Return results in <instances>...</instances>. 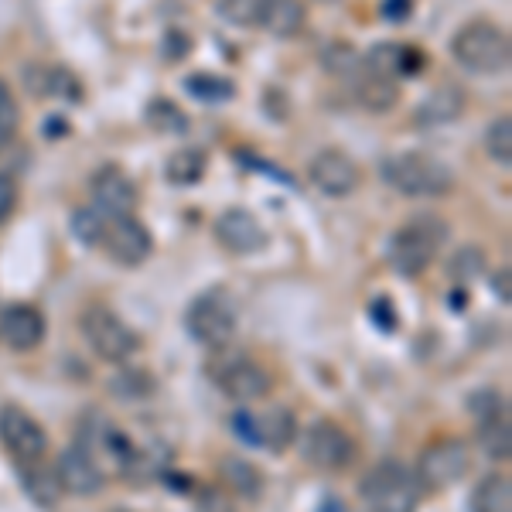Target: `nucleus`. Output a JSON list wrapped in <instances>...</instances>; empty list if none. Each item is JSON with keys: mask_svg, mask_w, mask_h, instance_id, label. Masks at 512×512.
<instances>
[{"mask_svg": "<svg viewBox=\"0 0 512 512\" xmlns=\"http://www.w3.org/2000/svg\"><path fill=\"white\" fill-rule=\"evenodd\" d=\"M321 512H345V506L338 499H325V506H321Z\"/></svg>", "mask_w": 512, "mask_h": 512, "instance_id": "nucleus-44", "label": "nucleus"}, {"mask_svg": "<svg viewBox=\"0 0 512 512\" xmlns=\"http://www.w3.org/2000/svg\"><path fill=\"white\" fill-rule=\"evenodd\" d=\"M475 437H478V448H482L485 458H492V461H509V454H512L509 410H506V414H495V417L475 420Z\"/></svg>", "mask_w": 512, "mask_h": 512, "instance_id": "nucleus-25", "label": "nucleus"}, {"mask_svg": "<svg viewBox=\"0 0 512 512\" xmlns=\"http://www.w3.org/2000/svg\"><path fill=\"white\" fill-rule=\"evenodd\" d=\"M219 475H222V482H226V489L239 495V499H260L263 495V472L253 461L229 454V458L219 461Z\"/></svg>", "mask_w": 512, "mask_h": 512, "instance_id": "nucleus-22", "label": "nucleus"}, {"mask_svg": "<svg viewBox=\"0 0 512 512\" xmlns=\"http://www.w3.org/2000/svg\"><path fill=\"white\" fill-rule=\"evenodd\" d=\"M18 130H21V106H18V99H14L11 86L0 79V154L18 137Z\"/></svg>", "mask_w": 512, "mask_h": 512, "instance_id": "nucleus-36", "label": "nucleus"}, {"mask_svg": "<svg viewBox=\"0 0 512 512\" xmlns=\"http://www.w3.org/2000/svg\"><path fill=\"white\" fill-rule=\"evenodd\" d=\"M506 396H502L499 390H475L472 396H468V414H472L475 420H485V417H495V414H506Z\"/></svg>", "mask_w": 512, "mask_h": 512, "instance_id": "nucleus-37", "label": "nucleus"}, {"mask_svg": "<svg viewBox=\"0 0 512 512\" xmlns=\"http://www.w3.org/2000/svg\"><path fill=\"white\" fill-rule=\"evenodd\" d=\"M18 209V185L11 175H0V222H7Z\"/></svg>", "mask_w": 512, "mask_h": 512, "instance_id": "nucleus-41", "label": "nucleus"}, {"mask_svg": "<svg viewBox=\"0 0 512 512\" xmlns=\"http://www.w3.org/2000/svg\"><path fill=\"white\" fill-rule=\"evenodd\" d=\"M18 465V478H21V489L28 495L35 506L41 509H55L62 502V485L59 475L48 472L41 461H14Z\"/></svg>", "mask_w": 512, "mask_h": 512, "instance_id": "nucleus-20", "label": "nucleus"}, {"mask_svg": "<svg viewBox=\"0 0 512 512\" xmlns=\"http://www.w3.org/2000/svg\"><path fill=\"white\" fill-rule=\"evenodd\" d=\"M103 246L110 250V256L120 267H140L154 250V236L137 216H123V219H110Z\"/></svg>", "mask_w": 512, "mask_h": 512, "instance_id": "nucleus-13", "label": "nucleus"}, {"mask_svg": "<svg viewBox=\"0 0 512 512\" xmlns=\"http://www.w3.org/2000/svg\"><path fill=\"white\" fill-rule=\"evenodd\" d=\"M472 512H512L509 475H485L472 492Z\"/></svg>", "mask_w": 512, "mask_h": 512, "instance_id": "nucleus-28", "label": "nucleus"}, {"mask_svg": "<svg viewBox=\"0 0 512 512\" xmlns=\"http://www.w3.org/2000/svg\"><path fill=\"white\" fill-rule=\"evenodd\" d=\"M106 226H110V219L96 209H79L76 216H72V236H76L82 246H103Z\"/></svg>", "mask_w": 512, "mask_h": 512, "instance_id": "nucleus-35", "label": "nucleus"}, {"mask_svg": "<svg viewBox=\"0 0 512 512\" xmlns=\"http://www.w3.org/2000/svg\"><path fill=\"white\" fill-rule=\"evenodd\" d=\"M352 93H355V103H359L362 110H369V113L393 110L396 99H400V89H396L393 79L373 76V72H366V69L352 79Z\"/></svg>", "mask_w": 512, "mask_h": 512, "instance_id": "nucleus-21", "label": "nucleus"}, {"mask_svg": "<svg viewBox=\"0 0 512 512\" xmlns=\"http://www.w3.org/2000/svg\"><path fill=\"white\" fill-rule=\"evenodd\" d=\"M492 294L499 297L502 304H509V301H512V294H509V267H502L499 274L492 277Z\"/></svg>", "mask_w": 512, "mask_h": 512, "instance_id": "nucleus-43", "label": "nucleus"}, {"mask_svg": "<svg viewBox=\"0 0 512 512\" xmlns=\"http://www.w3.org/2000/svg\"><path fill=\"white\" fill-rule=\"evenodd\" d=\"M45 335H48V321L35 304H7L0 311V338L7 342V349L31 352L45 342Z\"/></svg>", "mask_w": 512, "mask_h": 512, "instance_id": "nucleus-15", "label": "nucleus"}, {"mask_svg": "<svg viewBox=\"0 0 512 512\" xmlns=\"http://www.w3.org/2000/svg\"><path fill=\"white\" fill-rule=\"evenodd\" d=\"M383 181L410 198H437L448 195L454 185V175L444 161L424 151H403L383 161Z\"/></svg>", "mask_w": 512, "mask_h": 512, "instance_id": "nucleus-4", "label": "nucleus"}, {"mask_svg": "<svg viewBox=\"0 0 512 512\" xmlns=\"http://www.w3.org/2000/svg\"><path fill=\"white\" fill-rule=\"evenodd\" d=\"M451 55L458 65H465L475 76H495L509 65V35L495 21H468L454 31Z\"/></svg>", "mask_w": 512, "mask_h": 512, "instance_id": "nucleus-2", "label": "nucleus"}, {"mask_svg": "<svg viewBox=\"0 0 512 512\" xmlns=\"http://www.w3.org/2000/svg\"><path fill=\"white\" fill-rule=\"evenodd\" d=\"M297 441V417L287 407H270L267 414H253V448L284 454Z\"/></svg>", "mask_w": 512, "mask_h": 512, "instance_id": "nucleus-18", "label": "nucleus"}, {"mask_svg": "<svg viewBox=\"0 0 512 512\" xmlns=\"http://www.w3.org/2000/svg\"><path fill=\"white\" fill-rule=\"evenodd\" d=\"M144 120L154 134H164V137H181L188 130L185 110H181L178 103H171V99H151V103H147Z\"/></svg>", "mask_w": 512, "mask_h": 512, "instance_id": "nucleus-29", "label": "nucleus"}, {"mask_svg": "<svg viewBox=\"0 0 512 512\" xmlns=\"http://www.w3.org/2000/svg\"><path fill=\"white\" fill-rule=\"evenodd\" d=\"M161 55H164V59H168V62H181V59H188V55H192V38H188V31H181V28L164 31Z\"/></svg>", "mask_w": 512, "mask_h": 512, "instance_id": "nucleus-39", "label": "nucleus"}, {"mask_svg": "<svg viewBox=\"0 0 512 512\" xmlns=\"http://www.w3.org/2000/svg\"><path fill=\"white\" fill-rule=\"evenodd\" d=\"M209 376L216 379L219 390L236 403H256L274 390L270 369L260 366V362L246 352H226V355H219V359H212Z\"/></svg>", "mask_w": 512, "mask_h": 512, "instance_id": "nucleus-7", "label": "nucleus"}, {"mask_svg": "<svg viewBox=\"0 0 512 512\" xmlns=\"http://www.w3.org/2000/svg\"><path fill=\"white\" fill-rule=\"evenodd\" d=\"M110 393L123 403H137V400H151L158 393V379H154L147 369L137 366H123L120 373L110 376Z\"/></svg>", "mask_w": 512, "mask_h": 512, "instance_id": "nucleus-27", "label": "nucleus"}, {"mask_svg": "<svg viewBox=\"0 0 512 512\" xmlns=\"http://www.w3.org/2000/svg\"><path fill=\"white\" fill-rule=\"evenodd\" d=\"M424 52L414 45H403V41H383V45H373L366 52V72L373 76H383V79H414L424 72Z\"/></svg>", "mask_w": 512, "mask_h": 512, "instance_id": "nucleus-16", "label": "nucleus"}, {"mask_svg": "<svg viewBox=\"0 0 512 512\" xmlns=\"http://www.w3.org/2000/svg\"><path fill=\"white\" fill-rule=\"evenodd\" d=\"M448 239V226L437 216H417L403 222L390 239V267L400 277H420L437 260V250Z\"/></svg>", "mask_w": 512, "mask_h": 512, "instance_id": "nucleus-3", "label": "nucleus"}, {"mask_svg": "<svg viewBox=\"0 0 512 512\" xmlns=\"http://www.w3.org/2000/svg\"><path fill=\"white\" fill-rule=\"evenodd\" d=\"M270 0H219V14L236 28H260Z\"/></svg>", "mask_w": 512, "mask_h": 512, "instance_id": "nucleus-33", "label": "nucleus"}, {"mask_svg": "<svg viewBox=\"0 0 512 512\" xmlns=\"http://www.w3.org/2000/svg\"><path fill=\"white\" fill-rule=\"evenodd\" d=\"M55 475H59L62 492L82 495V499H86V495H99L106 485V475H103V468H99L96 454H89L86 448H79V444L62 451V458L55 461Z\"/></svg>", "mask_w": 512, "mask_h": 512, "instance_id": "nucleus-14", "label": "nucleus"}, {"mask_svg": "<svg viewBox=\"0 0 512 512\" xmlns=\"http://www.w3.org/2000/svg\"><path fill=\"white\" fill-rule=\"evenodd\" d=\"M485 151L495 164L509 168L512 164V117H499L492 120V127L485 130Z\"/></svg>", "mask_w": 512, "mask_h": 512, "instance_id": "nucleus-34", "label": "nucleus"}, {"mask_svg": "<svg viewBox=\"0 0 512 512\" xmlns=\"http://www.w3.org/2000/svg\"><path fill=\"white\" fill-rule=\"evenodd\" d=\"M468 468H472V448L461 437H441V441H431L420 451L414 475L427 489L444 492L451 485H458L468 475Z\"/></svg>", "mask_w": 512, "mask_h": 512, "instance_id": "nucleus-8", "label": "nucleus"}, {"mask_svg": "<svg viewBox=\"0 0 512 512\" xmlns=\"http://www.w3.org/2000/svg\"><path fill=\"white\" fill-rule=\"evenodd\" d=\"M304 21H308V11H304L301 0H270L260 28H267L274 38H294L301 35Z\"/></svg>", "mask_w": 512, "mask_h": 512, "instance_id": "nucleus-26", "label": "nucleus"}, {"mask_svg": "<svg viewBox=\"0 0 512 512\" xmlns=\"http://www.w3.org/2000/svg\"><path fill=\"white\" fill-rule=\"evenodd\" d=\"M79 328H82V338H86L89 349H93L103 362H113V366L127 362L130 355L140 349V335L117 315V311L103 308V304L82 311Z\"/></svg>", "mask_w": 512, "mask_h": 512, "instance_id": "nucleus-5", "label": "nucleus"}, {"mask_svg": "<svg viewBox=\"0 0 512 512\" xmlns=\"http://www.w3.org/2000/svg\"><path fill=\"white\" fill-rule=\"evenodd\" d=\"M185 328L198 345H205V349H226L236 335L233 297H229L226 291H219V287L198 294L192 301V308H188V315H185Z\"/></svg>", "mask_w": 512, "mask_h": 512, "instance_id": "nucleus-6", "label": "nucleus"}, {"mask_svg": "<svg viewBox=\"0 0 512 512\" xmlns=\"http://www.w3.org/2000/svg\"><path fill=\"white\" fill-rule=\"evenodd\" d=\"M318 4H335V0H318Z\"/></svg>", "mask_w": 512, "mask_h": 512, "instance_id": "nucleus-45", "label": "nucleus"}, {"mask_svg": "<svg viewBox=\"0 0 512 512\" xmlns=\"http://www.w3.org/2000/svg\"><path fill=\"white\" fill-rule=\"evenodd\" d=\"M216 239L219 246H226L229 253L236 256H246V253H256L267 246V229L263 222L246 209H226L222 216L216 219Z\"/></svg>", "mask_w": 512, "mask_h": 512, "instance_id": "nucleus-17", "label": "nucleus"}, {"mask_svg": "<svg viewBox=\"0 0 512 512\" xmlns=\"http://www.w3.org/2000/svg\"><path fill=\"white\" fill-rule=\"evenodd\" d=\"M301 454L318 472H345L355 461V437L335 420H318L301 437Z\"/></svg>", "mask_w": 512, "mask_h": 512, "instance_id": "nucleus-9", "label": "nucleus"}, {"mask_svg": "<svg viewBox=\"0 0 512 512\" xmlns=\"http://www.w3.org/2000/svg\"><path fill=\"white\" fill-rule=\"evenodd\" d=\"M28 86L35 89L38 96L69 99V103H79L82 99V82L72 76L65 65H52V69H41V65H35V72H28Z\"/></svg>", "mask_w": 512, "mask_h": 512, "instance_id": "nucleus-23", "label": "nucleus"}, {"mask_svg": "<svg viewBox=\"0 0 512 512\" xmlns=\"http://www.w3.org/2000/svg\"><path fill=\"white\" fill-rule=\"evenodd\" d=\"M0 444L14 461H41L48 454V431L35 414L18 403H7L0 407Z\"/></svg>", "mask_w": 512, "mask_h": 512, "instance_id": "nucleus-10", "label": "nucleus"}, {"mask_svg": "<svg viewBox=\"0 0 512 512\" xmlns=\"http://www.w3.org/2000/svg\"><path fill=\"white\" fill-rule=\"evenodd\" d=\"M414 11V0H383V18L393 24H403Z\"/></svg>", "mask_w": 512, "mask_h": 512, "instance_id": "nucleus-42", "label": "nucleus"}, {"mask_svg": "<svg viewBox=\"0 0 512 512\" xmlns=\"http://www.w3.org/2000/svg\"><path fill=\"white\" fill-rule=\"evenodd\" d=\"M195 512H236V502L222 485H202L195 492Z\"/></svg>", "mask_w": 512, "mask_h": 512, "instance_id": "nucleus-38", "label": "nucleus"}, {"mask_svg": "<svg viewBox=\"0 0 512 512\" xmlns=\"http://www.w3.org/2000/svg\"><path fill=\"white\" fill-rule=\"evenodd\" d=\"M465 113V93H461V86H437L431 96L424 99V103L417 106L414 120L417 127H444V123H454Z\"/></svg>", "mask_w": 512, "mask_h": 512, "instance_id": "nucleus-19", "label": "nucleus"}, {"mask_svg": "<svg viewBox=\"0 0 512 512\" xmlns=\"http://www.w3.org/2000/svg\"><path fill=\"white\" fill-rule=\"evenodd\" d=\"M369 318L376 321V328H383V332H393L396 325H400V318H396V304L390 297H376L373 308H369Z\"/></svg>", "mask_w": 512, "mask_h": 512, "instance_id": "nucleus-40", "label": "nucleus"}, {"mask_svg": "<svg viewBox=\"0 0 512 512\" xmlns=\"http://www.w3.org/2000/svg\"><path fill=\"white\" fill-rule=\"evenodd\" d=\"M89 192H93V209L103 212L106 219H123L137 212V185L130 181L117 164H106L99 168L93 181H89Z\"/></svg>", "mask_w": 512, "mask_h": 512, "instance_id": "nucleus-12", "label": "nucleus"}, {"mask_svg": "<svg viewBox=\"0 0 512 512\" xmlns=\"http://www.w3.org/2000/svg\"><path fill=\"white\" fill-rule=\"evenodd\" d=\"M482 274H485V250L482 246H461V250L448 260V277L458 287L475 284Z\"/></svg>", "mask_w": 512, "mask_h": 512, "instance_id": "nucleus-31", "label": "nucleus"}, {"mask_svg": "<svg viewBox=\"0 0 512 512\" xmlns=\"http://www.w3.org/2000/svg\"><path fill=\"white\" fill-rule=\"evenodd\" d=\"M308 178H311V185H315L321 195L345 198V195H352L355 188H359L362 171L345 151H338V147H325V151H318L315 158H311Z\"/></svg>", "mask_w": 512, "mask_h": 512, "instance_id": "nucleus-11", "label": "nucleus"}, {"mask_svg": "<svg viewBox=\"0 0 512 512\" xmlns=\"http://www.w3.org/2000/svg\"><path fill=\"white\" fill-rule=\"evenodd\" d=\"M359 499L366 512H417L420 482L403 461H379L362 475Z\"/></svg>", "mask_w": 512, "mask_h": 512, "instance_id": "nucleus-1", "label": "nucleus"}, {"mask_svg": "<svg viewBox=\"0 0 512 512\" xmlns=\"http://www.w3.org/2000/svg\"><path fill=\"white\" fill-rule=\"evenodd\" d=\"M185 89L202 103H229L236 96V82L226 76H212V72H192L185 79Z\"/></svg>", "mask_w": 512, "mask_h": 512, "instance_id": "nucleus-30", "label": "nucleus"}, {"mask_svg": "<svg viewBox=\"0 0 512 512\" xmlns=\"http://www.w3.org/2000/svg\"><path fill=\"white\" fill-rule=\"evenodd\" d=\"M205 168H209V154L202 147H178L168 161H164V178L175 188H192L205 178Z\"/></svg>", "mask_w": 512, "mask_h": 512, "instance_id": "nucleus-24", "label": "nucleus"}, {"mask_svg": "<svg viewBox=\"0 0 512 512\" xmlns=\"http://www.w3.org/2000/svg\"><path fill=\"white\" fill-rule=\"evenodd\" d=\"M321 65H325V72H332L338 79H355L366 65H362V55L355 52L352 45H345V41H335V45H328L325 52H321Z\"/></svg>", "mask_w": 512, "mask_h": 512, "instance_id": "nucleus-32", "label": "nucleus"}]
</instances>
